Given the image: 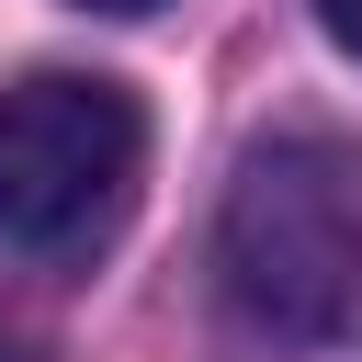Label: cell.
I'll list each match as a JSON object with an SVG mask.
<instances>
[{
    "label": "cell",
    "instance_id": "cell-4",
    "mask_svg": "<svg viewBox=\"0 0 362 362\" xmlns=\"http://www.w3.org/2000/svg\"><path fill=\"white\" fill-rule=\"evenodd\" d=\"M79 11H158V0H79Z\"/></svg>",
    "mask_w": 362,
    "mask_h": 362
},
{
    "label": "cell",
    "instance_id": "cell-1",
    "mask_svg": "<svg viewBox=\"0 0 362 362\" xmlns=\"http://www.w3.org/2000/svg\"><path fill=\"white\" fill-rule=\"evenodd\" d=\"M226 305L272 339H328L362 317V147L351 136H272L238 158L215 215Z\"/></svg>",
    "mask_w": 362,
    "mask_h": 362
},
{
    "label": "cell",
    "instance_id": "cell-3",
    "mask_svg": "<svg viewBox=\"0 0 362 362\" xmlns=\"http://www.w3.org/2000/svg\"><path fill=\"white\" fill-rule=\"evenodd\" d=\"M317 11H328V34H339V45L362 57V0H317Z\"/></svg>",
    "mask_w": 362,
    "mask_h": 362
},
{
    "label": "cell",
    "instance_id": "cell-2",
    "mask_svg": "<svg viewBox=\"0 0 362 362\" xmlns=\"http://www.w3.org/2000/svg\"><path fill=\"white\" fill-rule=\"evenodd\" d=\"M147 170V113L90 68L0 90V260H90Z\"/></svg>",
    "mask_w": 362,
    "mask_h": 362
},
{
    "label": "cell",
    "instance_id": "cell-5",
    "mask_svg": "<svg viewBox=\"0 0 362 362\" xmlns=\"http://www.w3.org/2000/svg\"><path fill=\"white\" fill-rule=\"evenodd\" d=\"M0 362H11V351H0Z\"/></svg>",
    "mask_w": 362,
    "mask_h": 362
}]
</instances>
